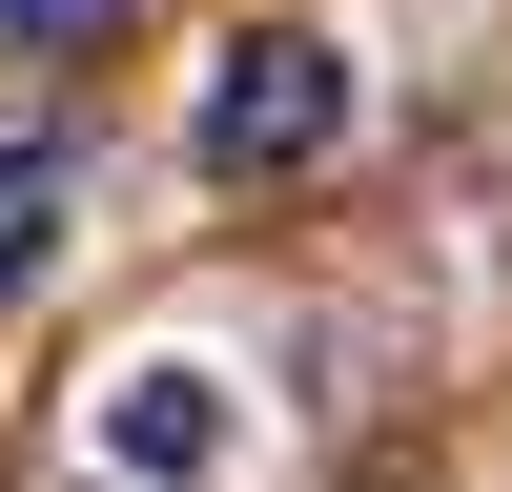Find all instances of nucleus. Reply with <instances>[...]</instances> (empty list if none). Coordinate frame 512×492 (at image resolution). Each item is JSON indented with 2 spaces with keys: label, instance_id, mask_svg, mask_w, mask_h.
<instances>
[{
  "label": "nucleus",
  "instance_id": "1",
  "mask_svg": "<svg viewBox=\"0 0 512 492\" xmlns=\"http://www.w3.org/2000/svg\"><path fill=\"white\" fill-rule=\"evenodd\" d=\"M349 144V62L328 41H246L226 82H205V164L226 185H287V164H328Z\"/></svg>",
  "mask_w": 512,
  "mask_h": 492
},
{
  "label": "nucleus",
  "instance_id": "2",
  "mask_svg": "<svg viewBox=\"0 0 512 492\" xmlns=\"http://www.w3.org/2000/svg\"><path fill=\"white\" fill-rule=\"evenodd\" d=\"M103 451H123V472H226V390H205V369H123V390H103Z\"/></svg>",
  "mask_w": 512,
  "mask_h": 492
},
{
  "label": "nucleus",
  "instance_id": "3",
  "mask_svg": "<svg viewBox=\"0 0 512 492\" xmlns=\"http://www.w3.org/2000/svg\"><path fill=\"white\" fill-rule=\"evenodd\" d=\"M41 246H62V144L0 123V287H41Z\"/></svg>",
  "mask_w": 512,
  "mask_h": 492
},
{
  "label": "nucleus",
  "instance_id": "4",
  "mask_svg": "<svg viewBox=\"0 0 512 492\" xmlns=\"http://www.w3.org/2000/svg\"><path fill=\"white\" fill-rule=\"evenodd\" d=\"M123 0H0V41H103Z\"/></svg>",
  "mask_w": 512,
  "mask_h": 492
}]
</instances>
